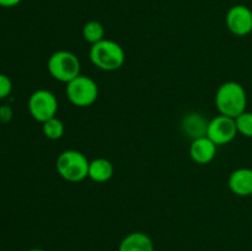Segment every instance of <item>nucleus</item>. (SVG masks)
I'll return each instance as SVG.
<instances>
[{
    "label": "nucleus",
    "mask_w": 252,
    "mask_h": 251,
    "mask_svg": "<svg viewBox=\"0 0 252 251\" xmlns=\"http://www.w3.org/2000/svg\"><path fill=\"white\" fill-rule=\"evenodd\" d=\"M118 251H154V243L148 234L133 231L122 239Z\"/></svg>",
    "instance_id": "9b49d317"
},
{
    "label": "nucleus",
    "mask_w": 252,
    "mask_h": 251,
    "mask_svg": "<svg viewBox=\"0 0 252 251\" xmlns=\"http://www.w3.org/2000/svg\"><path fill=\"white\" fill-rule=\"evenodd\" d=\"M115 167L112 162L106 157H96L90 161L89 165V175L88 177L97 184H103L112 179Z\"/></svg>",
    "instance_id": "f8f14e48"
},
{
    "label": "nucleus",
    "mask_w": 252,
    "mask_h": 251,
    "mask_svg": "<svg viewBox=\"0 0 252 251\" xmlns=\"http://www.w3.org/2000/svg\"><path fill=\"white\" fill-rule=\"evenodd\" d=\"M229 189L239 197L252 196V169L240 167L234 170L228 180Z\"/></svg>",
    "instance_id": "9d476101"
},
{
    "label": "nucleus",
    "mask_w": 252,
    "mask_h": 251,
    "mask_svg": "<svg viewBox=\"0 0 252 251\" xmlns=\"http://www.w3.org/2000/svg\"><path fill=\"white\" fill-rule=\"evenodd\" d=\"M90 160L85 154L75 149H68L58 155L56 169L59 176L65 181L76 184L88 177Z\"/></svg>",
    "instance_id": "7ed1b4c3"
},
{
    "label": "nucleus",
    "mask_w": 252,
    "mask_h": 251,
    "mask_svg": "<svg viewBox=\"0 0 252 251\" xmlns=\"http://www.w3.org/2000/svg\"><path fill=\"white\" fill-rule=\"evenodd\" d=\"M83 38L91 46L105 39V27L96 20L88 21L83 27Z\"/></svg>",
    "instance_id": "ddd939ff"
},
{
    "label": "nucleus",
    "mask_w": 252,
    "mask_h": 251,
    "mask_svg": "<svg viewBox=\"0 0 252 251\" xmlns=\"http://www.w3.org/2000/svg\"><path fill=\"white\" fill-rule=\"evenodd\" d=\"M22 0H0V6L1 7H14L19 5Z\"/></svg>",
    "instance_id": "a211bd4d"
},
{
    "label": "nucleus",
    "mask_w": 252,
    "mask_h": 251,
    "mask_svg": "<svg viewBox=\"0 0 252 251\" xmlns=\"http://www.w3.org/2000/svg\"><path fill=\"white\" fill-rule=\"evenodd\" d=\"M47 69L54 80L68 84L81 74V63L75 53L61 49L49 57Z\"/></svg>",
    "instance_id": "20e7f679"
},
{
    "label": "nucleus",
    "mask_w": 252,
    "mask_h": 251,
    "mask_svg": "<svg viewBox=\"0 0 252 251\" xmlns=\"http://www.w3.org/2000/svg\"><path fill=\"white\" fill-rule=\"evenodd\" d=\"M238 134L235 118L228 116H216L207 125L206 135L218 147L231 143Z\"/></svg>",
    "instance_id": "0eeeda50"
},
{
    "label": "nucleus",
    "mask_w": 252,
    "mask_h": 251,
    "mask_svg": "<svg viewBox=\"0 0 252 251\" xmlns=\"http://www.w3.org/2000/svg\"><path fill=\"white\" fill-rule=\"evenodd\" d=\"M89 58L93 65L100 70L116 71L125 64L126 53L120 43L105 38L90 47Z\"/></svg>",
    "instance_id": "f03ea898"
},
{
    "label": "nucleus",
    "mask_w": 252,
    "mask_h": 251,
    "mask_svg": "<svg viewBox=\"0 0 252 251\" xmlns=\"http://www.w3.org/2000/svg\"><path fill=\"white\" fill-rule=\"evenodd\" d=\"M58 100L52 91L47 89H38L30 95L27 108L34 121L44 123L51 118L57 117Z\"/></svg>",
    "instance_id": "423d86ee"
},
{
    "label": "nucleus",
    "mask_w": 252,
    "mask_h": 251,
    "mask_svg": "<svg viewBox=\"0 0 252 251\" xmlns=\"http://www.w3.org/2000/svg\"><path fill=\"white\" fill-rule=\"evenodd\" d=\"M239 134L246 138H252V112L245 111L235 118Z\"/></svg>",
    "instance_id": "2eb2a0df"
},
{
    "label": "nucleus",
    "mask_w": 252,
    "mask_h": 251,
    "mask_svg": "<svg viewBox=\"0 0 252 251\" xmlns=\"http://www.w3.org/2000/svg\"><path fill=\"white\" fill-rule=\"evenodd\" d=\"M12 91V81L5 74L0 73V100H4L10 96Z\"/></svg>",
    "instance_id": "dca6fc26"
},
{
    "label": "nucleus",
    "mask_w": 252,
    "mask_h": 251,
    "mask_svg": "<svg viewBox=\"0 0 252 251\" xmlns=\"http://www.w3.org/2000/svg\"><path fill=\"white\" fill-rule=\"evenodd\" d=\"M218 145L214 144L207 135L192 139L189 145V157L196 164L207 165L214 160Z\"/></svg>",
    "instance_id": "1a4fd4ad"
},
{
    "label": "nucleus",
    "mask_w": 252,
    "mask_h": 251,
    "mask_svg": "<svg viewBox=\"0 0 252 251\" xmlns=\"http://www.w3.org/2000/svg\"><path fill=\"white\" fill-rule=\"evenodd\" d=\"M42 132L43 135L49 140H58L64 135L65 128L64 123L58 117H53L51 120L42 123Z\"/></svg>",
    "instance_id": "4468645a"
},
{
    "label": "nucleus",
    "mask_w": 252,
    "mask_h": 251,
    "mask_svg": "<svg viewBox=\"0 0 252 251\" xmlns=\"http://www.w3.org/2000/svg\"><path fill=\"white\" fill-rule=\"evenodd\" d=\"M214 102L219 115L236 118L245 112L248 106L245 88L238 81H225L217 90Z\"/></svg>",
    "instance_id": "f257e3e1"
},
{
    "label": "nucleus",
    "mask_w": 252,
    "mask_h": 251,
    "mask_svg": "<svg viewBox=\"0 0 252 251\" xmlns=\"http://www.w3.org/2000/svg\"><path fill=\"white\" fill-rule=\"evenodd\" d=\"M12 116H14V112H12V108L9 105L0 106V122H10L12 120Z\"/></svg>",
    "instance_id": "f3484780"
},
{
    "label": "nucleus",
    "mask_w": 252,
    "mask_h": 251,
    "mask_svg": "<svg viewBox=\"0 0 252 251\" xmlns=\"http://www.w3.org/2000/svg\"><path fill=\"white\" fill-rule=\"evenodd\" d=\"M65 95L69 102L75 107H90L98 97L97 83L90 76L80 74L74 80L66 84Z\"/></svg>",
    "instance_id": "39448f33"
},
{
    "label": "nucleus",
    "mask_w": 252,
    "mask_h": 251,
    "mask_svg": "<svg viewBox=\"0 0 252 251\" xmlns=\"http://www.w3.org/2000/svg\"><path fill=\"white\" fill-rule=\"evenodd\" d=\"M225 24L235 36H248L252 32V10L246 5H234L226 12Z\"/></svg>",
    "instance_id": "6e6552de"
},
{
    "label": "nucleus",
    "mask_w": 252,
    "mask_h": 251,
    "mask_svg": "<svg viewBox=\"0 0 252 251\" xmlns=\"http://www.w3.org/2000/svg\"><path fill=\"white\" fill-rule=\"evenodd\" d=\"M26 251H47V250H44V249L34 248V249H29V250H26Z\"/></svg>",
    "instance_id": "6ab92c4d"
}]
</instances>
